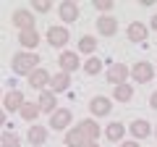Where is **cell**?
<instances>
[{"label": "cell", "instance_id": "277c9868", "mask_svg": "<svg viewBox=\"0 0 157 147\" xmlns=\"http://www.w3.org/2000/svg\"><path fill=\"white\" fill-rule=\"evenodd\" d=\"M152 76H155V66H152V63H147V61L136 63V66L131 68V79H134L136 84H149Z\"/></svg>", "mask_w": 157, "mask_h": 147}, {"label": "cell", "instance_id": "7a4b0ae2", "mask_svg": "<svg viewBox=\"0 0 157 147\" xmlns=\"http://www.w3.org/2000/svg\"><path fill=\"white\" fill-rule=\"evenodd\" d=\"M13 24H16L18 32H29V29H37V18H34L32 8H16V11H13Z\"/></svg>", "mask_w": 157, "mask_h": 147}, {"label": "cell", "instance_id": "4dcf8cb0", "mask_svg": "<svg viewBox=\"0 0 157 147\" xmlns=\"http://www.w3.org/2000/svg\"><path fill=\"white\" fill-rule=\"evenodd\" d=\"M0 126H6V110L0 108Z\"/></svg>", "mask_w": 157, "mask_h": 147}, {"label": "cell", "instance_id": "ac0fdd59", "mask_svg": "<svg viewBox=\"0 0 157 147\" xmlns=\"http://www.w3.org/2000/svg\"><path fill=\"white\" fill-rule=\"evenodd\" d=\"M128 129H131V137H134L136 142H139V139H147V137L152 134V124H149V121H144V118H136Z\"/></svg>", "mask_w": 157, "mask_h": 147}, {"label": "cell", "instance_id": "f1b7e54d", "mask_svg": "<svg viewBox=\"0 0 157 147\" xmlns=\"http://www.w3.org/2000/svg\"><path fill=\"white\" fill-rule=\"evenodd\" d=\"M149 108H155V110H157V92H152V95H149Z\"/></svg>", "mask_w": 157, "mask_h": 147}, {"label": "cell", "instance_id": "d6986e66", "mask_svg": "<svg viewBox=\"0 0 157 147\" xmlns=\"http://www.w3.org/2000/svg\"><path fill=\"white\" fill-rule=\"evenodd\" d=\"M26 139H29V145H34V147L45 145V142H47V126H39V124L29 126V134H26Z\"/></svg>", "mask_w": 157, "mask_h": 147}, {"label": "cell", "instance_id": "5bb4252c", "mask_svg": "<svg viewBox=\"0 0 157 147\" xmlns=\"http://www.w3.org/2000/svg\"><path fill=\"white\" fill-rule=\"evenodd\" d=\"M18 45L26 53H34V47L39 45V32L37 29H29V32H18Z\"/></svg>", "mask_w": 157, "mask_h": 147}, {"label": "cell", "instance_id": "7402d4cb", "mask_svg": "<svg viewBox=\"0 0 157 147\" xmlns=\"http://www.w3.org/2000/svg\"><path fill=\"white\" fill-rule=\"evenodd\" d=\"M94 50H97V40L92 37V34H84L81 40H78V50L76 53H81V55H94Z\"/></svg>", "mask_w": 157, "mask_h": 147}, {"label": "cell", "instance_id": "1f68e13d", "mask_svg": "<svg viewBox=\"0 0 157 147\" xmlns=\"http://www.w3.org/2000/svg\"><path fill=\"white\" fill-rule=\"evenodd\" d=\"M149 26H152V29H155V32H157V13H155V16H152V24H149Z\"/></svg>", "mask_w": 157, "mask_h": 147}, {"label": "cell", "instance_id": "7c38bea8", "mask_svg": "<svg viewBox=\"0 0 157 147\" xmlns=\"http://www.w3.org/2000/svg\"><path fill=\"white\" fill-rule=\"evenodd\" d=\"M37 105H39V110L42 113H55L58 110V95H52L50 89H45V92H39V100H37Z\"/></svg>", "mask_w": 157, "mask_h": 147}, {"label": "cell", "instance_id": "9a60e30c", "mask_svg": "<svg viewBox=\"0 0 157 147\" xmlns=\"http://www.w3.org/2000/svg\"><path fill=\"white\" fill-rule=\"evenodd\" d=\"M68 87H71V74H63V71H58L55 76L50 79V92H52V95L68 92Z\"/></svg>", "mask_w": 157, "mask_h": 147}, {"label": "cell", "instance_id": "8992f818", "mask_svg": "<svg viewBox=\"0 0 157 147\" xmlns=\"http://www.w3.org/2000/svg\"><path fill=\"white\" fill-rule=\"evenodd\" d=\"M50 74H47V68H34L32 74H29V87H32V89H37V92H45L47 87H50Z\"/></svg>", "mask_w": 157, "mask_h": 147}, {"label": "cell", "instance_id": "d4e9b609", "mask_svg": "<svg viewBox=\"0 0 157 147\" xmlns=\"http://www.w3.org/2000/svg\"><path fill=\"white\" fill-rule=\"evenodd\" d=\"M81 68H84L86 76H97V74L102 71V61H100L97 55H92V58H86V61L81 63Z\"/></svg>", "mask_w": 157, "mask_h": 147}, {"label": "cell", "instance_id": "ba28073f", "mask_svg": "<svg viewBox=\"0 0 157 147\" xmlns=\"http://www.w3.org/2000/svg\"><path fill=\"white\" fill-rule=\"evenodd\" d=\"M89 110H92L94 118H105V116H110V110H113L110 97H102V95L92 97V100H89Z\"/></svg>", "mask_w": 157, "mask_h": 147}, {"label": "cell", "instance_id": "836d02e7", "mask_svg": "<svg viewBox=\"0 0 157 147\" xmlns=\"http://www.w3.org/2000/svg\"><path fill=\"white\" fill-rule=\"evenodd\" d=\"M155 137H157V126H155Z\"/></svg>", "mask_w": 157, "mask_h": 147}, {"label": "cell", "instance_id": "ffe728a7", "mask_svg": "<svg viewBox=\"0 0 157 147\" xmlns=\"http://www.w3.org/2000/svg\"><path fill=\"white\" fill-rule=\"evenodd\" d=\"M123 134H126V126L121 121H113V124L105 126V139L110 142H123Z\"/></svg>", "mask_w": 157, "mask_h": 147}, {"label": "cell", "instance_id": "9c48e42d", "mask_svg": "<svg viewBox=\"0 0 157 147\" xmlns=\"http://www.w3.org/2000/svg\"><path fill=\"white\" fill-rule=\"evenodd\" d=\"M58 66H60L63 74H73V71H78V66H81V61H78V53H73V50H63L60 58H58Z\"/></svg>", "mask_w": 157, "mask_h": 147}, {"label": "cell", "instance_id": "2e32d148", "mask_svg": "<svg viewBox=\"0 0 157 147\" xmlns=\"http://www.w3.org/2000/svg\"><path fill=\"white\" fill-rule=\"evenodd\" d=\"M78 129H81V134L86 137V142H97V139H100V124H97L94 118L78 121Z\"/></svg>", "mask_w": 157, "mask_h": 147}, {"label": "cell", "instance_id": "e575fe53", "mask_svg": "<svg viewBox=\"0 0 157 147\" xmlns=\"http://www.w3.org/2000/svg\"><path fill=\"white\" fill-rule=\"evenodd\" d=\"M0 100H3V92H0Z\"/></svg>", "mask_w": 157, "mask_h": 147}, {"label": "cell", "instance_id": "4316f807", "mask_svg": "<svg viewBox=\"0 0 157 147\" xmlns=\"http://www.w3.org/2000/svg\"><path fill=\"white\" fill-rule=\"evenodd\" d=\"M37 11V13H47V11H52V3L50 0H32V13Z\"/></svg>", "mask_w": 157, "mask_h": 147}, {"label": "cell", "instance_id": "cb8c5ba5", "mask_svg": "<svg viewBox=\"0 0 157 147\" xmlns=\"http://www.w3.org/2000/svg\"><path fill=\"white\" fill-rule=\"evenodd\" d=\"M131 97H134V87H131V84H118V87H113V100L128 102Z\"/></svg>", "mask_w": 157, "mask_h": 147}, {"label": "cell", "instance_id": "30bf717a", "mask_svg": "<svg viewBox=\"0 0 157 147\" xmlns=\"http://www.w3.org/2000/svg\"><path fill=\"white\" fill-rule=\"evenodd\" d=\"M24 92L21 89H11L8 95H3V110L6 113H16V110H21V105H24Z\"/></svg>", "mask_w": 157, "mask_h": 147}, {"label": "cell", "instance_id": "6da1fadb", "mask_svg": "<svg viewBox=\"0 0 157 147\" xmlns=\"http://www.w3.org/2000/svg\"><path fill=\"white\" fill-rule=\"evenodd\" d=\"M11 68H13L16 76H29L34 68H39V55H37V53H26V50L16 53L13 61H11Z\"/></svg>", "mask_w": 157, "mask_h": 147}, {"label": "cell", "instance_id": "8fae6325", "mask_svg": "<svg viewBox=\"0 0 157 147\" xmlns=\"http://www.w3.org/2000/svg\"><path fill=\"white\" fill-rule=\"evenodd\" d=\"M58 16H60V21H66V24L78 21V3L76 0H63L60 6H58Z\"/></svg>", "mask_w": 157, "mask_h": 147}, {"label": "cell", "instance_id": "3957f363", "mask_svg": "<svg viewBox=\"0 0 157 147\" xmlns=\"http://www.w3.org/2000/svg\"><path fill=\"white\" fill-rule=\"evenodd\" d=\"M71 121H73V113L68 110V108H58L55 113L50 116V129H55V131H68L71 129Z\"/></svg>", "mask_w": 157, "mask_h": 147}, {"label": "cell", "instance_id": "603a6c76", "mask_svg": "<svg viewBox=\"0 0 157 147\" xmlns=\"http://www.w3.org/2000/svg\"><path fill=\"white\" fill-rule=\"evenodd\" d=\"M39 113H42V110H39V105H37V102H24V105H21V110H18V116H21V118L24 121H37L39 118Z\"/></svg>", "mask_w": 157, "mask_h": 147}, {"label": "cell", "instance_id": "484cf974", "mask_svg": "<svg viewBox=\"0 0 157 147\" xmlns=\"http://www.w3.org/2000/svg\"><path fill=\"white\" fill-rule=\"evenodd\" d=\"M0 147H21V139H18V134H13V131H3Z\"/></svg>", "mask_w": 157, "mask_h": 147}, {"label": "cell", "instance_id": "d6a6232c", "mask_svg": "<svg viewBox=\"0 0 157 147\" xmlns=\"http://www.w3.org/2000/svg\"><path fill=\"white\" fill-rule=\"evenodd\" d=\"M84 147H100V142H86Z\"/></svg>", "mask_w": 157, "mask_h": 147}, {"label": "cell", "instance_id": "44dd1931", "mask_svg": "<svg viewBox=\"0 0 157 147\" xmlns=\"http://www.w3.org/2000/svg\"><path fill=\"white\" fill-rule=\"evenodd\" d=\"M84 145H86V137L81 134V129L78 126H71L66 131V147H84Z\"/></svg>", "mask_w": 157, "mask_h": 147}, {"label": "cell", "instance_id": "f546056e", "mask_svg": "<svg viewBox=\"0 0 157 147\" xmlns=\"http://www.w3.org/2000/svg\"><path fill=\"white\" fill-rule=\"evenodd\" d=\"M121 147H139V142H136V139H128V142H121Z\"/></svg>", "mask_w": 157, "mask_h": 147}, {"label": "cell", "instance_id": "4fadbf2b", "mask_svg": "<svg viewBox=\"0 0 157 147\" xmlns=\"http://www.w3.org/2000/svg\"><path fill=\"white\" fill-rule=\"evenodd\" d=\"M147 34H149V26H147V24H141V21H131L128 29H126V37H128L131 42H144Z\"/></svg>", "mask_w": 157, "mask_h": 147}, {"label": "cell", "instance_id": "e0dca14e", "mask_svg": "<svg viewBox=\"0 0 157 147\" xmlns=\"http://www.w3.org/2000/svg\"><path fill=\"white\" fill-rule=\"evenodd\" d=\"M97 32H100L102 37H113V34L118 32V18L115 16H100L97 18Z\"/></svg>", "mask_w": 157, "mask_h": 147}, {"label": "cell", "instance_id": "83f0119b", "mask_svg": "<svg viewBox=\"0 0 157 147\" xmlns=\"http://www.w3.org/2000/svg\"><path fill=\"white\" fill-rule=\"evenodd\" d=\"M94 8L100 13H105V16H110V11L115 8V3H113V0H94Z\"/></svg>", "mask_w": 157, "mask_h": 147}, {"label": "cell", "instance_id": "5b68a950", "mask_svg": "<svg viewBox=\"0 0 157 147\" xmlns=\"http://www.w3.org/2000/svg\"><path fill=\"white\" fill-rule=\"evenodd\" d=\"M45 37H47V45H52V47H66L68 40H71L68 26H50Z\"/></svg>", "mask_w": 157, "mask_h": 147}, {"label": "cell", "instance_id": "52a82bcc", "mask_svg": "<svg viewBox=\"0 0 157 147\" xmlns=\"http://www.w3.org/2000/svg\"><path fill=\"white\" fill-rule=\"evenodd\" d=\"M131 76V68L126 66V63H113L110 68H107V81H110L113 87L118 84H126V79Z\"/></svg>", "mask_w": 157, "mask_h": 147}]
</instances>
